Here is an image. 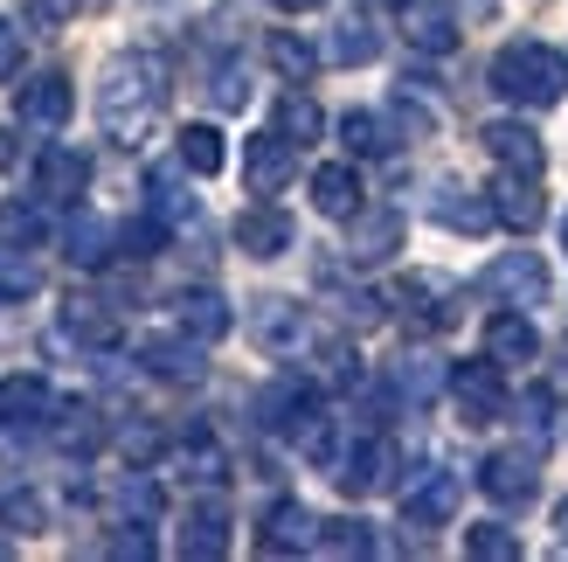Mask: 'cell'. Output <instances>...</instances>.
Returning <instances> with one entry per match:
<instances>
[{
    "label": "cell",
    "instance_id": "cell-1",
    "mask_svg": "<svg viewBox=\"0 0 568 562\" xmlns=\"http://www.w3.org/2000/svg\"><path fill=\"white\" fill-rule=\"evenodd\" d=\"M160 111H166V77L146 49H125V56H111L104 77H98V126L104 139H119V147H146L153 126H160Z\"/></svg>",
    "mask_w": 568,
    "mask_h": 562
},
{
    "label": "cell",
    "instance_id": "cell-2",
    "mask_svg": "<svg viewBox=\"0 0 568 562\" xmlns=\"http://www.w3.org/2000/svg\"><path fill=\"white\" fill-rule=\"evenodd\" d=\"M493 91L506 104H527V111L561 104L568 98V56L548 49V42H506L493 56Z\"/></svg>",
    "mask_w": 568,
    "mask_h": 562
},
{
    "label": "cell",
    "instance_id": "cell-3",
    "mask_svg": "<svg viewBox=\"0 0 568 562\" xmlns=\"http://www.w3.org/2000/svg\"><path fill=\"white\" fill-rule=\"evenodd\" d=\"M312 417H320V389H312L305 375H277L257 389V424L271 438H305Z\"/></svg>",
    "mask_w": 568,
    "mask_h": 562
},
{
    "label": "cell",
    "instance_id": "cell-4",
    "mask_svg": "<svg viewBox=\"0 0 568 562\" xmlns=\"http://www.w3.org/2000/svg\"><path fill=\"white\" fill-rule=\"evenodd\" d=\"M333 480H339V493H347V500H367V493H388L395 480H403V452H395V438H361L354 444V452L347 459H339V472H333Z\"/></svg>",
    "mask_w": 568,
    "mask_h": 562
},
{
    "label": "cell",
    "instance_id": "cell-5",
    "mask_svg": "<svg viewBox=\"0 0 568 562\" xmlns=\"http://www.w3.org/2000/svg\"><path fill=\"white\" fill-rule=\"evenodd\" d=\"M458 500H465L458 472H450V465H423L416 480L403 486V521H409V528H423V535H430V528H444L450 514H458Z\"/></svg>",
    "mask_w": 568,
    "mask_h": 562
},
{
    "label": "cell",
    "instance_id": "cell-6",
    "mask_svg": "<svg viewBox=\"0 0 568 562\" xmlns=\"http://www.w3.org/2000/svg\"><path fill=\"white\" fill-rule=\"evenodd\" d=\"M55 410H63V397L42 382V375H14L0 382V431L8 438H28V431H49Z\"/></svg>",
    "mask_w": 568,
    "mask_h": 562
},
{
    "label": "cell",
    "instance_id": "cell-7",
    "mask_svg": "<svg viewBox=\"0 0 568 562\" xmlns=\"http://www.w3.org/2000/svg\"><path fill=\"white\" fill-rule=\"evenodd\" d=\"M493 299H506V305H541L548 292H555V278H548V264L534 258V250H506V258H493L486 264V278H478Z\"/></svg>",
    "mask_w": 568,
    "mask_h": 562
},
{
    "label": "cell",
    "instance_id": "cell-8",
    "mask_svg": "<svg viewBox=\"0 0 568 562\" xmlns=\"http://www.w3.org/2000/svg\"><path fill=\"white\" fill-rule=\"evenodd\" d=\"M450 397H458L465 410V424H499L506 417V375H499V361H465V369H450Z\"/></svg>",
    "mask_w": 568,
    "mask_h": 562
},
{
    "label": "cell",
    "instance_id": "cell-9",
    "mask_svg": "<svg viewBox=\"0 0 568 562\" xmlns=\"http://www.w3.org/2000/svg\"><path fill=\"white\" fill-rule=\"evenodd\" d=\"M292 167H298V147H292L277 126L257 132V139L243 147V181H250V194H277L284 181H292Z\"/></svg>",
    "mask_w": 568,
    "mask_h": 562
},
{
    "label": "cell",
    "instance_id": "cell-10",
    "mask_svg": "<svg viewBox=\"0 0 568 562\" xmlns=\"http://www.w3.org/2000/svg\"><path fill=\"white\" fill-rule=\"evenodd\" d=\"M83 188H91V153L42 147V160H36V202H77Z\"/></svg>",
    "mask_w": 568,
    "mask_h": 562
},
{
    "label": "cell",
    "instance_id": "cell-11",
    "mask_svg": "<svg viewBox=\"0 0 568 562\" xmlns=\"http://www.w3.org/2000/svg\"><path fill=\"white\" fill-rule=\"evenodd\" d=\"M292 215H284L277 202H257V209H243L236 215V243H243V258H257V264H271V258H284L292 250Z\"/></svg>",
    "mask_w": 568,
    "mask_h": 562
},
{
    "label": "cell",
    "instance_id": "cell-12",
    "mask_svg": "<svg viewBox=\"0 0 568 562\" xmlns=\"http://www.w3.org/2000/svg\"><path fill=\"white\" fill-rule=\"evenodd\" d=\"M70 104H77V91H70V77H55V70H42L36 83H21V98H14L21 126H36V132H63Z\"/></svg>",
    "mask_w": 568,
    "mask_h": 562
},
{
    "label": "cell",
    "instance_id": "cell-13",
    "mask_svg": "<svg viewBox=\"0 0 568 562\" xmlns=\"http://www.w3.org/2000/svg\"><path fill=\"white\" fill-rule=\"evenodd\" d=\"M403 36H409V49H423V56H450L458 49V14L444 8V0H403Z\"/></svg>",
    "mask_w": 568,
    "mask_h": 562
},
{
    "label": "cell",
    "instance_id": "cell-14",
    "mask_svg": "<svg viewBox=\"0 0 568 562\" xmlns=\"http://www.w3.org/2000/svg\"><path fill=\"white\" fill-rule=\"evenodd\" d=\"M347 222H354V230H347V258L354 264H382V258L403 250V215H395V209H354Z\"/></svg>",
    "mask_w": 568,
    "mask_h": 562
},
{
    "label": "cell",
    "instance_id": "cell-15",
    "mask_svg": "<svg viewBox=\"0 0 568 562\" xmlns=\"http://www.w3.org/2000/svg\"><path fill=\"white\" fill-rule=\"evenodd\" d=\"M534 452H493L486 465H478V486H486V500H499V508H527L534 500Z\"/></svg>",
    "mask_w": 568,
    "mask_h": 562
},
{
    "label": "cell",
    "instance_id": "cell-16",
    "mask_svg": "<svg viewBox=\"0 0 568 562\" xmlns=\"http://www.w3.org/2000/svg\"><path fill=\"white\" fill-rule=\"evenodd\" d=\"M257 549H264V555L320 549V521H312V508H298V500H277V508L264 514V528H257Z\"/></svg>",
    "mask_w": 568,
    "mask_h": 562
},
{
    "label": "cell",
    "instance_id": "cell-17",
    "mask_svg": "<svg viewBox=\"0 0 568 562\" xmlns=\"http://www.w3.org/2000/svg\"><path fill=\"white\" fill-rule=\"evenodd\" d=\"M202 348H209V341H194V333H160V341L139 348V361H146L160 382H202V369H209Z\"/></svg>",
    "mask_w": 568,
    "mask_h": 562
},
{
    "label": "cell",
    "instance_id": "cell-18",
    "mask_svg": "<svg viewBox=\"0 0 568 562\" xmlns=\"http://www.w3.org/2000/svg\"><path fill=\"white\" fill-rule=\"evenodd\" d=\"M493 194V215L506 222V230H534V222H541V174H514V167H506V174L486 188Z\"/></svg>",
    "mask_w": 568,
    "mask_h": 562
},
{
    "label": "cell",
    "instance_id": "cell-19",
    "mask_svg": "<svg viewBox=\"0 0 568 562\" xmlns=\"http://www.w3.org/2000/svg\"><path fill=\"white\" fill-rule=\"evenodd\" d=\"M250 333H257V348L292 354L305 333H312V320H305V305H292V299H257V313H250Z\"/></svg>",
    "mask_w": 568,
    "mask_h": 562
},
{
    "label": "cell",
    "instance_id": "cell-20",
    "mask_svg": "<svg viewBox=\"0 0 568 562\" xmlns=\"http://www.w3.org/2000/svg\"><path fill=\"white\" fill-rule=\"evenodd\" d=\"M430 215L450 222V230H465V237H478L486 222H499L493 202H486V194H471L465 181H437V188H430Z\"/></svg>",
    "mask_w": 568,
    "mask_h": 562
},
{
    "label": "cell",
    "instance_id": "cell-21",
    "mask_svg": "<svg viewBox=\"0 0 568 562\" xmlns=\"http://www.w3.org/2000/svg\"><path fill=\"white\" fill-rule=\"evenodd\" d=\"M181 555H187V562L230 555V514H222V500H202V508L187 514V528H181Z\"/></svg>",
    "mask_w": 568,
    "mask_h": 562
},
{
    "label": "cell",
    "instance_id": "cell-22",
    "mask_svg": "<svg viewBox=\"0 0 568 562\" xmlns=\"http://www.w3.org/2000/svg\"><path fill=\"white\" fill-rule=\"evenodd\" d=\"M486 354L499 361V369H514V361H534V354H541V333H534L527 313H493V320H486Z\"/></svg>",
    "mask_w": 568,
    "mask_h": 562
},
{
    "label": "cell",
    "instance_id": "cell-23",
    "mask_svg": "<svg viewBox=\"0 0 568 562\" xmlns=\"http://www.w3.org/2000/svg\"><path fill=\"white\" fill-rule=\"evenodd\" d=\"M478 139H486V153H493L499 167H514V174H541V167H548L541 139H534L527 126H514V119H506V126H486Z\"/></svg>",
    "mask_w": 568,
    "mask_h": 562
},
{
    "label": "cell",
    "instance_id": "cell-24",
    "mask_svg": "<svg viewBox=\"0 0 568 562\" xmlns=\"http://www.w3.org/2000/svg\"><path fill=\"white\" fill-rule=\"evenodd\" d=\"M312 209H320V215H339V222H347V215L361 209V174H354L347 160L312 167Z\"/></svg>",
    "mask_w": 568,
    "mask_h": 562
},
{
    "label": "cell",
    "instance_id": "cell-25",
    "mask_svg": "<svg viewBox=\"0 0 568 562\" xmlns=\"http://www.w3.org/2000/svg\"><path fill=\"white\" fill-rule=\"evenodd\" d=\"M0 528H14V535H42L49 528V508L28 480H0Z\"/></svg>",
    "mask_w": 568,
    "mask_h": 562
},
{
    "label": "cell",
    "instance_id": "cell-26",
    "mask_svg": "<svg viewBox=\"0 0 568 562\" xmlns=\"http://www.w3.org/2000/svg\"><path fill=\"white\" fill-rule=\"evenodd\" d=\"M63 333L77 348H111V341H119V320H111L98 299H70L63 305Z\"/></svg>",
    "mask_w": 568,
    "mask_h": 562
},
{
    "label": "cell",
    "instance_id": "cell-27",
    "mask_svg": "<svg viewBox=\"0 0 568 562\" xmlns=\"http://www.w3.org/2000/svg\"><path fill=\"white\" fill-rule=\"evenodd\" d=\"M181 333H194V341H222V333H230V305H222V292H181Z\"/></svg>",
    "mask_w": 568,
    "mask_h": 562
},
{
    "label": "cell",
    "instance_id": "cell-28",
    "mask_svg": "<svg viewBox=\"0 0 568 562\" xmlns=\"http://www.w3.org/2000/svg\"><path fill=\"white\" fill-rule=\"evenodd\" d=\"M42 292V264L28 258V243L0 237V299H36Z\"/></svg>",
    "mask_w": 568,
    "mask_h": 562
},
{
    "label": "cell",
    "instance_id": "cell-29",
    "mask_svg": "<svg viewBox=\"0 0 568 562\" xmlns=\"http://www.w3.org/2000/svg\"><path fill=\"white\" fill-rule=\"evenodd\" d=\"M49 438L63 444V452H77V459H83V452H98V438H104V431H98V410L63 403V410H55V424H49Z\"/></svg>",
    "mask_w": 568,
    "mask_h": 562
},
{
    "label": "cell",
    "instance_id": "cell-30",
    "mask_svg": "<svg viewBox=\"0 0 568 562\" xmlns=\"http://www.w3.org/2000/svg\"><path fill=\"white\" fill-rule=\"evenodd\" d=\"M320 126H326V119H320V104H312L305 91H284V98H277V132L292 139V147H312V139H320Z\"/></svg>",
    "mask_w": 568,
    "mask_h": 562
},
{
    "label": "cell",
    "instance_id": "cell-31",
    "mask_svg": "<svg viewBox=\"0 0 568 562\" xmlns=\"http://www.w3.org/2000/svg\"><path fill=\"white\" fill-rule=\"evenodd\" d=\"M174 153H181L187 174H202V181H209V174H222V132H215V126H187Z\"/></svg>",
    "mask_w": 568,
    "mask_h": 562
},
{
    "label": "cell",
    "instance_id": "cell-32",
    "mask_svg": "<svg viewBox=\"0 0 568 562\" xmlns=\"http://www.w3.org/2000/svg\"><path fill=\"white\" fill-rule=\"evenodd\" d=\"M465 555L471 562H520V535L499 521H478V528H465Z\"/></svg>",
    "mask_w": 568,
    "mask_h": 562
},
{
    "label": "cell",
    "instance_id": "cell-33",
    "mask_svg": "<svg viewBox=\"0 0 568 562\" xmlns=\"http://www.w3.org/2000/svg\"><path fill=\"white\" fill-rule=\"evenodd\" d=\"M375 49H382V36H375V21H361V14H347L333 28V63H375Z\"/></svg>",
    "mask_w": 568,
    "mask_h": 562
},
{
    "label": "cell",
    "instance_id": "cell-34",
    "mask_svg": "<svg viewBox=\"0 0 568 562\" xmlns=\"http://www.w3.org/2000/svg\"><path fill=\"white\" fill-rule=\"evenodd\" d=\"M104 258H111V222L77 215L70 222V264H104Z\"/></svg>",
    "mask_w": 568,
    "mask_h": 562
},
{
    "label": "cell",
    "instance_id": "cell-35",
    "mask_svg": "<svg viewBox=\"0 0 568 562\" xmlns=\"http://www.w3.org/2000/svg\"><path fill=\"white\" fill-rule=\"evenodd\" d=\"M264 49H271V63H277V77H292V83H305V77H312V63H320V56H312V42H298L292 28H277V36H271Z\"/></svg>",
    "mask_w": 568,
    "mask_h": 562
},
{
    "label": "cell",
    "instance_id": "cell-36",
    "mask_svg": "<svg viewBox=\"0 0 568 562\" xmlns=\"http://www.w3.org/2000/svg\"><path fill=\"white\" fill-rule=\"evenodd\" d=\"M320 549L326 555H375V528L367 521H320Z\"/></svg>",
    "mask_w": 568,
    "mask_h": 562
},
{
    "label": "cell",
    "instance_id": "cell-37",
    "mask_svg": "<svg viewBox=\"0 0 568 562\" xmlns=\"http://www.w3.org/2000/svg\"><path fill=\"white\" fill-rule=\"evenodd\" d=\"M209 98H215L222 111H243V104H250V70L236 63V56H222V63L209 70Z\"/></svg>",
    "mask_w": 568,
    "mask_h": 562
},
{
    "label": "cell",
    "instance_id": "cell-38",
    "mask_svg": "<svg viewBox=\"0 0 568 562\" xmlns=\"http://www.w3.org/2000/svg\"><path fill=\"white\" fill-rule=\"evenodd\" d=\"M339 139H347V153H388L395 147L375 111H347V119H339Z\"/></svg>",
    "mask_w": 568,
    "mask_h": 562
},
{
    "label": "cell",
    "instance_id": "cell-39",
    "mask_svg": "<svg viewBox=\"0 0 568 562\" xmlns=\"http://www.w3.org/2000/svg\"><path fill=\"white\" fill-rule=\"evenodd\" d=\"M0 237L36 250V237H42V209H28V202H8V209H0Z\"/></svg>",
    "mask_w": 568,
    "mask_h": 562
},
{
    "label": "cell",
    "instance_id": "cell-40",
    "mask_svg": "<svg viewBox=\"0 0 568 562\" xmlns=\"http://www.w3.org/2000/svg\"><path fill=\"white\" fill-rule=\"evenodd\" d=\"M520 424H527V438H534V444L548 438V424H555V389H527V403H520Z\"/></svg>",
    "mask_w": 568,
    "mask_h": 562
},
{
    "label": "cell",
    "instance_id": "cell-41",
    "mask_svg": "<svg viewBox=\"0 0 568 562\" xmlns=\"http://www.w3.org/2000/svg\"><path fill=\"white\" fill-rule=\"evenodd\" d=\"M395 382H403L409 403H430V397H437V369H430V361H403V369H395Z\"/></svg>",
    "mask_w": 568,
    "mask_h": 562
},
{
    "label": "cell",
    "instance_id": "cell-42",
    "mask_svg": "<svg viewBox=\"0 0 568 562\" xmlns=\"http://www.w3.org/2000/svg\"><path fill=\"white\" fill-rule=\"evenodd\" d=\"M119 500H125V508H132L139 521H153V514H160V486H153V480H139V472L119 486Z\"/></svg>",
    "mask_w": 568,
    "mask_h": 562
},
{
    "label": "cell",
    "instance_id": "cell-43",
    "mask_svg": "<svg viewBox=\"0 0 568 562\" xmlns=\"http://www.w3.org/2000/svg\"><path fill=\"white\" fill-rule=\"evenodd\" d=\"M21 70V28L14 21H0V83H8Z\"/></svg>",
    "mask_w": 568,
    "mask_h": 562
},
{
    "label": "cell",
    "instance_id": "cell-44",
    "mask_svg": "<svg viewBox=\"0 0 568 562\" xmlns=\"http://www.w3.org/2000/svg\"><path fill=\"white\" fill-rule=\"evenodd\" d=\"M111 555H153V535H139V528L132 535H111Z\"/></svg>",
    "mask_w": 568,
    "mask_h": 562
},
{
    "label": "cell",
    "instance_id": "cell-45",
    "mask_svg": "<svg viewBox=\"0 0 568 562\" xmlns=\"http://www.w3.org/2000/svg\"><path fill=\"white\" fill-rule=\"evenodd\" d=\"M21 8L36 14V28H49V21H55V0H21Z\"/></svg>",
    "mask_w": 568,
    "mask_h": 562
},
{
    "label": "cell",
    "instance_id": "cell-46",
    "mask_svg": "<svg viewBox=\"0 0 568 562\" xmlns=\"http://www.w3.org/2000/svg\"><path fill=\"white\" fill-rule=\"evenodd\" d=\"M284 14H312V8H326V0H277Z\"/></svg>",
    "mask_w": 568,
    "mask_h": 562
},
{
    "label": "cell",
    "instance_id": "cell-47",
    "mask_svg": "<svg viewBox=\"0 0 568 562\" xmlns=\"http://www.w3.org/2000/svg\"><path fill=\"white\" fill-rule=\"evenodd\" d=\"M458 8H465V14H493V0H458Z\"/></svg>",
    "mask_w": 568,
    "mask_h": 562
},
{
    "label": "cell",
    "instance_id": "cell-48",
    "mask_svg": "<svg viewBox=\"0 0 568 562\" xmlns=\"http://www.w3.org/2000/svg\"><path fill=\"white\" fill-rule=\"evenodd\" d=\"M70 8H104V0H70Z\"/></svg>",
    "mask_w": 568,
    "mask_h": 562
},
{
    "label": "cell",
    "instance_id": "cell-49",
    "mask_svg": "<svg viewBox=\"0 0 568 562\" xmlns=\"http://www.w3.org/2000/svg\"><path fill=\"white\" fill-rule=\"evenodd\" d=\"M561 535H568V500H561Z\"/></svg>",
    "mask_w": 568,
    "mask_h": 562
},
{
    "label": "cell",
    "instance_id": "cell-50",
    "mask_svg": "<svg viewBox=\"0 0 568 562\" xmlns=\"http://www.w3.org/2000/svg\"><path fill=\"white\" fill-rule=\"evenodd\" d=\"M0 160H8V132H0Z\"/></svg>",
    "mask_w": 568,
    "mask_h": 562
},
{
    "label": "cell",
    "instance_id": "cell-51",
    "mask_svg": "<svg viewBox=\"0 0 568 562\" xmlns=\"http://www.w3.org/2000/svg\"><path fill=\"white\" fill-rule=\"evenodd\" d=\"M561 243H568V215H561Z\"/></svg>",
    "mask_w": 568,
    "mask_h": 562
}]
</instances>
